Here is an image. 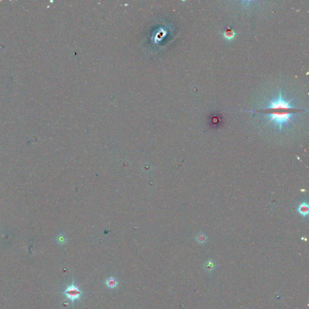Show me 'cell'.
Returning <instances> with one entry per match:
<instances>
[{"label": "cell", "mask_w": 309, "mask_h": 309, "mask_svg": "<svg viewBox=\"0 0 309 309\" xmlns=\"http://www.w3.org/2000/svg\"><path fill=\"white\" fill-rule=\"evenodd\" d=\"M293 113L292 112H272L271 113H267V117L269 118V121L268 123H269L271 122H274L278 126L280 130L281 131L282 125L286 123L287 122H290L291 123L292 121L291 120V118L292 117V114Z\"/></svg>", "instance_id": "1"}, {"label": "cell", "mask_w": 309, "mask_h": 309, "mask_svg": "<svg viewBox=\"0 0 309 309\" xmlns=\"http://www.w3.org/2000/svg\"><path fill=\"white\" fill-rule=\"evenodd\" d=\"M292 100H291L290 101L286 102L284 100L281 96V92L280 91L279 93V97L278 99L276 101H271L269 100V106L266 108L263 109V110L265 109H273V110H288L291 109L293 107L291 105V102Z\"/></svg>", "instance_id": "2"}, {"label": "cell", "mask_w": 309, "mask_h": 309, "mask_svg": "<svg viewBox=\"0 0 309 309\" xmlns=\"http://www.w3.org/2000/svg\"><path fill=\"white\" fill-rule=\"evenodd\" d=\"M83 292L81 289H80L79 287L76 286L74 283V281H72V283L66 288L64 294L67 298H68L73 303L75 300H79L80 299Z\"/></svg>", "instance_id": "3"}, {"label": "cell", "mask_w": 309, "mask_h": 309, "mask_svg": "<svg viewBox=\"0 0 309 309\" xmlns=\"http://www.w3.org/2000/svg\"><path fill=\"white\" fill-rule=\"evenodd\" d=\"M308 205L307 202H303L301 204L298 208V213L303 216H307L308 214Z\"/></svg>", "instance_id": "4"}, {"label": "cell", "mask_w": 309, "mask_h": 309, "mask_svg": "<svg viewBox=\"0 0 309 309\" xmlns=\"http://www.w3.org/2000/svg\"><path fill=\"white\" fill-rule=\"evenodd\" d=\"M222 35L224 37V38L228 41H232V40L236 36V33L234 30H227L225 31L223 33Z\"/></svg>", "instance_id": "5"}, {"label": "cell", "mask_w": 309, "mask_h": 309, "mask_svg": "<svg viewBox=\"0 0 309 309\" xmlns=\"http://www.w3.org/2000/svg\"><path fill=\"white\" fill-rule=\"evenodd\" d=\"M106 285L111 288H113L117 286L118 285V281L116 280V279L113 277H110L109 278L107 279L105 282Z\"/></svg>", "instance_id": "6"}, {"label": "cell", "mask_w": 309, "mask_h": 309, "mask_svg": "<svg viewBox=\"0 0 309 309\" xmlns=\"http://www.w3.org/2000/svg\"><path fill=\"white\" fill-rule=\"evenodd\" d=\"M216 267V265L213 261H208L204 265L205 269L208 272H211L214 270V269Z\"/></svg>", "instance_id": "7"}, {"label": "cell", "mask_w": 309, "mask_h": 309, "mask_svg": "<svg viewBox=\"0 0 309 309\" xmlns=\"http://www.w3.org/2000/svg\"><path fill=\"white\" fill-rule=\"evenodd\" d=\"M56 240L57 241V242L60 245L65 244L66 243V239L64 235H63V234L59 235V236L57 237Z\"/></svg>", "instance_id": "8"}, {"label": "cell", "mask_w": 309, "mask_h": 309, "mask_svg": "<svg viewBox=\"0 0 309 309\" xmlns=\"http://www.w3.org/2000/svg\"><path fill=\"white\" fill-rule=\"evenodd\" d=\"M197 240L198 241H199V243H204L205 241H206V236L205 234L201 233V234H199L198 235V237H197Z\"/></svg>", "instance_id": "9"}]
</instances>
